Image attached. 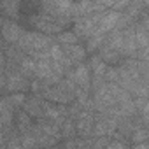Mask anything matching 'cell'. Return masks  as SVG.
Instances as JSON below:
<instances>
[{"instance_id": "obj_4", "label": "cell", "mask_w": 149, "mask_h": 149, "mask_svg": "<svg viewBox=\"0 0 149 149\" xmlns=\"http://www.w3.org/2000/svg\"><path fill=\"white\" fill-rule=\"evenodd\" d=\"M72 81L76 83V86L83 91H88L90 90V68L86 65H79L72 74Z\"/></svg>"}, {"instance_id": "obj_25", "label": "cell", "mask_w": 149, "mask_h": 149, "mask_svg": "<svg viewBox=\"0 0 149 149\" xmlns=\"http://www.w3.org/2000/svg\"><path fill=\"white\" fill-rule=\"evenodd\" d=\"M32 90H33V91H39V90H40V86H39L37 83H33V84H32Z\"/></svg>"}, {"instance_id": "obj_6", "label": "cell", "mask_w": 149, "mask_h": 149, "mask_svg": "<svg viewBox=\"0 0 149 149\" xmlns=\"http://www.w3.org/2000/svg\"><path fill=\"white\" fill-rule=\"evenodd\" d=\"M63 53H65V56H67V60L70 63H81L84 60V56H86V49L83 46H79V44L63 47Z\"/></svg>"}, {"instance_id": "obj_17", "label": "cell", "mask_w": 149, "mask_h": 149, "mask_svg": "<svg viewBox=\"0 0 149 149\" xmlns=\"http://www.w3.org/2000/svg\"><path fill=\"white\" fill-rule=\"evenodd\" d=\"M132 139H133L135 144H142V142H146V140H147V130H146V128H139V130H135L133 135H132Z\"/></svg>"}, {"instance_id": "obj_23", "label": "cell", "mask_w": 149, "mask_h": 149, "mask_svg": "<svg viewBox=\"0 0 149 149\" xmlns=\"http://www.w3.org/2000/svg\"><path fill=\"white\" fill-rule=\"evenodd\" d=\"M105 149H126V147H125V144H121V142L114 140V142H109V146H107Z\"/></svg>"}, {"instance_id": "obj_20", "label": "cell", "mask_w": 149, "mask_h": 149, "mask_svg": "<svg viewBox=\"0 0 149 149\" xmlns=\"http://www.w3.org/2000/svg\"><path fill=\"white\" fill-rule=\"evenodd\" d=\"M18 121H19V128H21V130H26V128L30 126V118H28V114H25V112L19 114V119H18Z\"/></svg>"}, {"instance_id": "obj_21", "label": "cell", "mask_w": 149, "mask_h": 149, "mask_svg": "<svg viewBox=\"0 0 149 149\" xmlns=\"http://www.w3.org/2000/svg\"><path fill=\"white\" fill-rule=\"evenodd\" d=\"M107 146H109L107 137H100V139L95 140V149H104V147H107Z\"/></svg>"}, {"instance_id": "obj_15", "label": "cell", "mask_w": 149, "mask_h": 149, "mask_svg": "<svg viewBox=\"0 0 149 149\" xmlns=\"http://www.w3.org/2000/svg\"><path fill=\"white\" fill-rule=\"evenodd\" d=\"M21 70H23V74H25V76L35 74V61H33V60H28V58H25V60L21 61Z\"/></svg>"}, {"instance_id": "obj_11", "label": "cell", "mask_w": 149, "mask_h": 149, "mask_svg": "<svg viewBox=\"0 0 149 149\" xmlns=\"http://www.w3.org/2000/svg\"><path fill=\"white\" fill-rule=\"evenodd\" d=\"M40 130H42L47 137H51L53 140H56V142L61 139L60 126H56V125H53V123H42V125H40Z\"/></svg>"}, {"instance_id": "obj_14", "label": "cell", "mask_w": 149, "mask_h": 149, "mask_svg": "<svg viewBox=\"0 0 149 149\" xmlns=\"http://www.w3.org/2000/svg\"><path fill=\"white\" fill-rule=\"evenodd\" d=\"M21 147L23 149H37V140L32 133H25L21 139Z\"/></svg>"}, {"instance_id": "obj_18", "label": "cell", "mask_w": 149, "mask_h": 149, "mask_svg": "<svg viewBox=\"0 0 149 149\" xmlns=\"http://www.w3.org/2000/svg\"><path fill=\"white\" fill-rule=\"evenodd\" d=\"M9 100L13 102V105H23L26 102V97L23 93H14L13 97H9Z\"/></svg>"}, {"instance_id": "obj_1", "label": "cell", "mask_w": 149, "mask_h": 149, "mask_svg": "<svg viewBox=\"0 0 149 149\" xmlns=\"http://www.w3.org/2000/svg\"><path fill=\"white\" fill-rule=\"evenodd\" d=\"M18 46L23 49V51H28L30 54H35V53H40V51H46L49 49L51 46V39L44 33H37V32H25L21 35V39L18 40Z\"/></svg>"}, {"instance_id": "obj_9", "label": "cell", "mask_w": 149, "mask_h": 149, "mask_svg": "<svg viewBox=\"0 0 149 149\" xmlns=\"http://www.w3.org/2000/svg\"><path fill=\"white\" fill-rule=\"evenodd\" d=\"M25 86H26V81H25V77H23V76H19V74H13V76L7 79V88H9L11 91L23 93Z\"/></svg>"}, {"instance_id": "obj_2", "label": "cell", "mask_w": 149, "mask_h": 149, "mask_svg": "<svg viewBox=\"0 0 149 149\" xmlns=\"http://www.w3.org/2000/svg\"><path fill=\"white\" fill-rule=\"evenodd\" d=\"M67 21H68V18H54L49 14H39V16L32 18V23L44 33H61Z\"/></svg>"}, {"instance_id": "obj_27", "label": "cell", "mask_w": 149, "mask_h": 149, "mask_svg": "<svg viewBox=\"0 0 149 149\" xmlns=\"http://www.w3.org/2000/svg\"><path fill=\"white\" fill-rule=\"evenodd\" d=\"M0 7H2V4H0Z\"/></svg>"}, {"instance_id": "obj_10", "label": "cell", "mask_w": 149, "mask_h": 149, "mask_svg": "<svg viewBox=\"0 0 149 149\" xmlns=\"http://www.w3.org/2000/svg\"><path fill=\"white\" fill-rule=\"evenodd\" d=\"M23 107H25V114H28V116H40L42 114V104L37 98L26 100L23 104Z\"/></svg>"}, {"instance_id": "obj_3", "label": "cell", "mask_w": 149, "mask_h": 149, "mask_svg": "<svg viewBox=\"0 0 149 149\" xmlns=\"http://www.w3.org/2000/svg\"><path fill=\"white\" fill-rule=\"evenodd\" d=\"M93 126H95V128H93V133H95V135H98V137H107V135H111V133L116 132V128H118V119H114V118H111V116H105V118L98 119Z\"/></svg>"}, {"instance_id": "obj_19", "label": "cell", "mask_w": 149, "mask_h": 149, "mask_svg": "<svg viewBox=\"0 0 149 149\" xmlns=\"http://www.w3.org/2000/svg\"><path fill=\"white\" fill-rule=\"evenodd\" d=\"M74 133H76V126H74L70 121H67V123L63 125V135L70 139V137H74Z\"/></svg>"}, {"instance_id": "obj_22", "label": "cell", "mask_w": 149, "mask_h": 149, "mask_svg": "<svg viewBox=\"0 0 149 149\" xmlns=\"http://www.w3.org/2000/svg\"><path fill=\"white\" fill-rule=\"evenodd\" d=\"M7 149H23V147H21V140L16 139V137L11 139V140L7 142Z\"/></svg>"}, {"instance_id": "obj_8", "label": "cell", "mask_w": 149, "mask_h": 149, "mask_svg": "<svg viewBox=\"0 0 149 149\" xmlns=\"http://www.w3.org/2000/svg\"><path fill=\"white\" fill-rule=\"evenodd\" d=\"M13 102L9 98L0 100V123L2 125H11L13 121Z\"/></svg>"}, {"instance_id": "obj_26", "label": "cell", "mask_w": 149, "mask_h": 149, "mask_svg": "<svg viewBox=\"0 0 149 149\" xmlns=\"http://www.w3.org/2000/svg\"><path fill=\"white\" fill-rule=\"evenodd\" d=\"M37 149H39V147H37ZM40 149H49V147H40Z\"/></svg>"}, {"instance_id": "obj_5", "label": "cell", "mask_w": 149, "mask_h": 149, "mask_svg": "<svg viewBox=\"0 0 149 149\" xmlns=\"http://www.w3.org/2000/svg\"><path fill=\"white\" fill-rule=\"evenodd\" d=\"M25 32H23V28L18 25V23H14V21H6L4 25H2V37L7 40V42H16L18 44V40L21 39V35H23Z\"/></svg>"}, {"instance_id": "obj_24", "label": "cell", "mask_w": 149, "mask_h": 149, "mask_svg": "<svg viewBox=\"0 0 149 149\" xmlns=\"http://www.w3.org/2000/svg\"><path fill=\"white\" fill-rule=\"evenodd\" d=\"M133 149H149V147H147V142H142V144H135Z\"/></svg>"}, {"instance_id": "obj_13", "label": "cell", "mask_w": 149, "mask_h": 149, "mask_svg": "<svg viewBox=\"0 0 149 149\" xmlns=\"http://www.w3.org/2000/svg\"><path fill=\"white\" fill-rule=\"evenodd\" d=\"M104 40H105V35H102V33H93V35L88 39V46H86V49H88V51H95V49L102 47Z\"/></svg>"}, {"instance_id": "obj_12", "label": "cell", "mask_w": 149, "mask_h": 149, "mask_svg": "<svg viewBox=\"0 0 149 149\" xmlns=\"http://www.w3.org/2000/svg\"><path fill=\"white\" fill-rule=\"evenodd\" d=\"M58 42L67 47V46L79 44V39L76 37V33H74V32H61V33H58Z\"/></svg>"}, {"instance_id": "obj_7", "label": "cell", "mask_w": 149, "mask_h": 149, "mask_svg": "<svg viewBox=\"0 0 149 149\" xmlns=\"http://www.w3.org/2000/svg\"><path fill=\"white\" fill-rule=\"evenodd\" d=\"M76 132H79V135H83V137H88L93 132V114L91 112H83L79 116Z\"/></svg>"}, {"instance_id": "obj_16", "label": "cell", "mask_w": 149, "mask_h": 149, "mask_svg": "<svg viewBox=\"0 0 149 149\" xmlns=\"http://www.w3.org/2000/svg\"><path fill=\"white\" fill-rule=\"evenodd\" d=\"M42 111L46 112L47 118H53V119H60V109L49 105V104H42Z\"/></svg>"}]
</instances>
